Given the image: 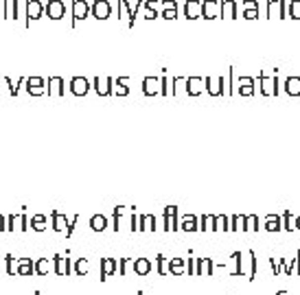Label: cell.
Returning a JSON list of instances; mask_svg holds the SVG:
<instances>
[{
	"label": "cell",
	"instance_id": "6da1fadb",
	"mask_svg": "<svg viewBox=\"0 0 300 295\" xmlns=\"http://www.w3.org/2000/svg\"><path fill=\"white\" fill-rule=\"evenodd\" d=\"M24 9H27V20H24V27H31L33 20H40L42 16H46V4L42 0H27L24 2Z\"/></svg>",
	"mask_w": 300,
	"mask_h": 295
},
{
	"label": "cell",
	"instance_id": "7a4b0ae2",
	"mask_svg": "<svg viewBox=\"0 0 300 295\" xmlns=\"http://www.w3.org/2000/svg\"><path fill=\"white\" fill-rule=\"evenodd\" d=\"M202 18L204 20L221 18V0H202Z\"/></svg>",
	"mask_w": 300,
	"mask_h": 295
},
{
	"label": "cell",
	"instance_id": "3957f363",
	"mask_svg": "<svg viewBox=\"0 0 300 295\" xmlns=\"http://www.w3.org/2000/svg\"><path fill=\"white\" fill-rule=\"evenodd\" d=\"M53 271H55V276H70V273H73V260H70L68 256L55 254L53 256Z\"/></svg>",
	"mask_w": 300,
	"mask_h": 295
},
{
	"label": "cell",
	"instance_id": "277c9868",
	"mask_svg": "<svg viewBox=\"0 0 300 295\" xmlns=\"http://www.w3.org/2000/svg\"><path fill=\"white\" fill-rule=\"evenodd\" d=\"M90 11H92V16L96 20H108L114 9H112L110 0H92V4H90Z\"/></svg>",
	"mask_w": 300,
	"mask_h": 295
},
{
	"label": "cell",
	"instance_id": "5b68a950",
	"mask_svg": "<svg viewBox=\"0 0 300 295\" xmlns=\"http://www.w3.org/2000/svg\"><path fill=\"white\" fill-rule=\"evenodd\" d=\"M27 230H29V217L24 212L7 217V232H27Z\"/></svg>",
	"mask_w": 300,
	"mask_h": 295
},
{
	"label": "cell",
	"instance_id": "8992f818",
	"mask_svg": "<svg viewBox=\"0 0 300 295\" xmlns=\"http://www.w3.org/2000/svg\"><path fill=\"white\" fill-rule=\"evenodd\" d=\"M92 85H94V92L99 96L114 94V79H112V77H94Z\"/></svg>",
	"mask_w": 300,
	"mask_h": 295
},
{
	"label": "cell",
	"instance_id": "52a82bcc",
	"mask_svg": "<svg viewBox=\"0 0 300 295\" xmlns=\"http://www.w3.org/2000/svg\"><path fill=\"white\" fill-rule=\"evenodd\" d=\"M116 273H119V260H114V258H101V273H99L101 282H108V278L116 276Z\"/></svg>",
	"mask_w": 300,
	"mask_h": 295
},
{
	"label": "cell",
	"instance_id": "ba28073f",
	"mask_svg": "<svg viewBox=\"0 0 300 295\" xmlns=\"http://www.w3.org/2000/svg\"><path fill=\"white\" fill-rule=\"evenodd\" d=\"M162 92V77H145L142 79V94L158 96Z\"/></svg>",
	"mask_w": 300,
	"mask_h": 295
},
{
	"label": "cell",
	"instance_id": "9c48e42d",
	"mask_svg": "<svg viewBox=\"0 0 300 295\" xmlns=\"http://www.w3.org/2000/svg\"><path fill=\"white\" fill-rule=\"evenodd\" d=\"M27 92L31 94V96H42V94H46V79H42V77H27Z\"/></svg>",
	"mask_w": 300,
	"mask_h": 295
},
{
	"label": "cell",
	"instance_id": "30bf717a",
	"mask_svg": "<svg viewBox=\"0 0 300 295\" xmlns=\"http://www.w3.org/2000/svg\"><path fill=\"white\" fill-rule=\"evenodd\" d=\"M68 90H70V94H73V96H86L90 92V81L86 77H73V79H70Z\"/></svg>",
	"mask_w": 300,
	"mask_h": 295
},
{
	"label": "cell",
	"instance_id": "8fae6325",
	"mask_svg": "<svg viewBox=\"0 0 300 295\" xmlns=\"http://www.w3.org/2000/svg\"><path fill=\"white\" fill-rule=\"evenodd\" d=\"M90 16V2L88 0H73V27L75 22H81Z\"/></svg>",
	"mask_w": 300,
	"mask_h": 295
},
{
	"label": "cell",
	"instance_id": "7c38bea8",
	"mask_svg": "<svg viewBox=\"0 0 300 295\" xmlns=\"http://www.w3.org/2000/svg\"><path fill=\"white\" fill-rule=\"evenodd\" d=\"M50 230L53 232H57V234H64L66 232V227H68V217L62 215V212H57V210H53L50 212Z\"/></svg>",
	"mask_w": 300,
	"mask_h": 295
},
{
	"label": "cell",
	"instance_id": "4fadbf2b",
	"mask_svg": "<svg viewBox=\"0 0 300 295\" xmlns=\"http://www.w3.org/2000/svg\"><path fill=\"white\" fill-rule=\"evenodd\" d=\"M46 16L50 20H62L66 16L64 0H48V2H46Z\"/></svg>",
	"mask_w": 300,
	"mask_h": 295
},
{
	"label": "cell",
	"instance_id": "5bb4252c",
	"mask_svg": "<svg viewBox=\"0 0 300 295\" xmlns=\"http://www.w3.org/2000/svg\"><path fill=\"white\" fill-rule=\"evenodd\" d=\"M66 88H64V79L62 77H48L46 79V94L50 99H55V96H64Z\"/></svg>",
	"mask_w": 300,
	"mask_h": 295
},
{
	"label": "cell",
	"instance_id": "9a60e30c",
	"mask_svg": "<svg viewBox=\"0 0 300 295\" xmlns=\"http://www.w3.org/2000/svg\"><path fill=\"white\" fill-rule=\"evenodd\" d=\"M184 90L189 96H200L206 90V83H204V79H200V77H189L186 79Z\"/></svg>",
	"mask_w": 300,
	"mask_h": 295
},
{
	"label": "cell",
	"instance_id": "2e32d148",
	"mask_svg": "<svg viewBox=\"0 0 300 295\" xmlns=\"http://www.w3.org/2000/svg\"><path fill=\"white\" fill-rule=\"evenodd\" d=\"M125 16H127V27L134 29V24H136L134 7H131L127 0H119V18H125Z\"/></svg>",
	"mask_w": 300,
	"mask_h": 295
},
{
	"label": "cell",
	"instance_id": "e0dca14e",
	"mask_svg": "<svg viewBox=\"0 0 300 295\" xmlns=\"http://www.w3.org/2000/svg\"><path fill=\"white\" fill-rule=\"evenodd\" d=\"M184 18L186 20L202 18V0H186L184 2Z\"/></svg>",
	"mask_w": 300,
	"mask_h": 295
},
{
	"label": "cell",
	"instance_id": "ac0fdd59",
	"mask_svg": "<svg viewBox=\"0 0 300 295\" xmlns=\"http://www.w3.org/2000/svg\"><path fill=\"white\" fill-rule=\"evenodd\" d=\"M131 269H134L136 276L147 278L151 273V269H154V264H151V260H147V258H136L134 264H131Z\"/></svg>",
	"mask_w": 300,
	"mask_h": 295
},
{
	"label": "cell",
	"instance_id": "d6986e66",
	"mask_svg": "<svg viewBox=\"0 0 300 295\" xmlns=\"http://www.w3.org/2000/svg\"><path fill=\"white\" fill-rule=\"evenodd\" d=\"M18 276H22V278L35 276V260L33 258H20L18 260Z\"/></svg>",
	"mask_w": 300,
	"mask_h": 295
},
{
	"label": "cell",
	"instance_id": "ffe728a7",
	"mask_svg": "<svg viewBox=\"0 0 300 295\" xmlns=\"http://www.w3.org/2000/svg\"><path fill=\"white\" fill-rule=\"evenodd\" d=\"M278 13V18H287L285 13V0H267V18H274Z\"/></svg>",
	"mask_w": 300,
	"mask_h": 295
},
{
	"label": "cell",
	"instance_id": "44dd1931",
	"mask_svg": "<svg viewBox=\"0 0 300 295\" xmlns=\"http://www.w3.org/2000/svg\"><path fill=\"white\" fill-rule=\"evenodd\" d=\"M156 230H158V219L154 215H140L138 232H156Z\"/></svg>",
	"mask_w": 300,
	"mask_h": 295
},
{
	"label": "cell",
	"instance_id": "7402d4cb",
	"mask_svg": "<svg viewBox=\"0 0 300 295\" xmlns=\"http://www.w3.org/2000/svg\"><path fill=\"white\" fill-rule=\"evenodd\" d=\"M162 4V18L165 20H175L177 18V2L175 0H160Z\"/></svg>",
	"mask_w": 300,
	"mask_h": 295
},
{
	"label": "cell",
	"instance_id": "603a6c76",
	"mask_svg": "<svg viewBox=\"0 0 300 295\" xmlns=\"http://www.w3.org/2000/svg\"><path fill=\"white\" fill-rule=\"evenodd\" d=\"M204 83H206V90H208V92H211L213 96L223 94V77H217V79L206 77V79H204Z\"/></svg>",
	"mask_w": 300,
	"mask_h": 295
},
{
	"label": "cell",
	"instance_id": "cb8c5ba5",
	"mask_svg": "<svg viewBox=\"0 0 300 295\" xmlns=\"http://www.w3.org/2000/svg\"><path fill=\"white\" fill-rule=\"evenodd\" d=\"M258 81H261V90H263V94H278V79L274 77V79H267L265 74H261L258 77Z\"/></svg>",
	"mask_w": 300,
	"mask_h": 295
},
{
	"label": "cell",
	"instance_id": "d4e9b609",
	"mask_svg": "<svg viewBox=\"0 0 300 295\" xmlns=\"http://www.w3.org/2000/svg\"><path fill=\"white\" fill-rule=\"evenodd\" d=\"M29 227L35 230V232H44L48 227V217L42 215V212H40V215H33L31 219H29Z\"/></svg>",
	"mask_w": 300,
	"mask_h": 295
},
{
	"label": "cell",
	"instance_id": "484cf974",
	"mask_svg": "<svg viewBox=\"0 0 300 295\" xmlns=\"http://www.w3.org/2000/svg\"><path fill=\"white\" fill-rule=\"evenodd\" d=\"M182 273H186V260L184 258H171L169 260V276L180 278Z\"/></svg>",
	"mask_w": 300,
	"mask_h": 295
},
{
	"label": "cell",
	"instance_id": "4316f807",
	"mask_svg": "<svg viewBox=\"0 0 300 295\" xmlns=\"http://www.w3.org/2000/svg\"><path fill=\"white\" fill-rule=\"evenodd\" d=\"M243 18L246 20L258 18V2L257 0H243Z\"/></svg>",
	"mask_w": 300,
	"mask_h": 295
},
{
	"label": "cell",
	"instance_id": "83f0119b",
	"mask_svg": "<svg viewBox=\"0 0 300 295\" xmlns=\"http://www.w3.org/2000/svg\"><path fill=\"white\" fill-rule=\"evenodd\" d=\"M90 230L92 232H105L108 230V217L105 215H92L90 217Z\"/></svg>",
	"mask_w": 300,
	"mask_h": 295
},
{
	"label": "cell",
	"instance_id": "f1b7e54d",
	"mask_svg": "<svg viewBox=\"0 0 300 295\" xmlns=\"http://www.w3.org/2000/svg\"><path fill=\"white\" fill-rule=\"evenodd\" d=\"M180 230L182 232H197V230H200V225H197V217L184 215L180 219Z\"/></svg>",
	"mask_w": 300,
	"mask_h": 295
},
{
	"label": "cell",
	"instance_id": "f546056e",
	"mask_svg": "<svg viewBox=\"0 0 300 295\" xmlns=\"http://www.w3.org/2000/svg\"><path fill=\"white\" fill-rule=\"evenodd\" d=\"M127 215V208L125 206H116L112 210V230L114 232H121V219Z\"/></svg>",
	"mask_w": 300,
	"mask_h": 295
},
{
	"label": "cell",
	"instance_id": "4dcf8cb0",
	"mask_svg": "<svg viewBox=\"0 0 300 295\" xmlns=\"http://www.w3.org/2000/svg\"><path fill=\"white\" fill-rule=\"evenodd\" d=\"M221 18H237V2L235 0H221Z\"/></svg>",
	"mask_w": 300,
	"mask_h": 295
},
{
	"label": "cell",
	"instance_id": "1f68e13d",
	"mask_svg": "<svg viewBox=\"0 0 300 295\" xmlns=\"http://www.w3.org/2000/svg\"><path fill=\"white\" fill-rule=\"evenodd\" d=\"M88 271H90V262H88V258H77V260H75V264H73V273H75V276L84 278Z\"/></svg>",
	"mask_w": 300,
	"mask_h": 295
},
{
	"label": "cell",
	"instance_id": "d6a6232c",
	"mask_svg": "<svg viewBox=\"0 0 300 295\" xmlns=\"http://www.w3.org/2000/svg\"><path fill=\"white\" fill-rule=\"evenodd\" d=\"M114 85H116V90H114L116 96H127V94H129V77L114 79Z\"/></svg>",
	"mask_w": 300,
	"mask_h": 295
},
{
	"label": "cell",
	"instance_id": "836d02e7",
	"mask_svg": "<svg viewBox=\"0 0 300 295\" xmlns=\"http://www.w3.org/2000/svg\"><path fill=\"white\" fill-rule=\"evenodd\" d=\"M4 271H7V276H18V260L13 254H7L4 256Z\"/></svg>",
	"mask_w": 300,
	"mask_h": 295
},
{
	"label": "cell",
	"instance_id": "e575fe53",
	"mask_svg": "<svg viewBox=\"0 0 300 295\" xmlns=\"http://www.w3.org/2000/svg\"><path fill=\"white\" fill-rule=\"evenodd\" d=\"M156 271L160 278L169 276V258H165L162 254H158V258H156Z\"/></svg>",
	"mask_w": 300,
	"mask_h": 295
},
{
	"label": "cell",
	"instance_id": "d590c367",
	"mask_svg": "<svg viewBox=\"0 0 300 295\" xmlns=\"http://www.w3.org/2000/svg\"><path fill=\"white\" fill-rule=\"evenodd\" d=\"M48 271H50V262L46 260V258H40V260H35V276L44 278V276H48Z\"/></svg>",
	"mask_w": 300,
	"mask_h": 295
},
{
	"label": "cell",
	"instance_id": "8d00e7d4",
	"mask_svg": "<svg viewBox=\"0 0 300 295\" xmlns=\"http://www.w3.org/2000/svg\"><path fill=\"white\" fill-rule=\"evenodd\" d=\"M4 83L9 85V92H11V96H18L20 94V85H27V77H20L16 83H13L9 77H4Z\"/></svg>",
	"mask_w": 300,
	"mask_h": 295
},
{
	"label": "cell",
	"instance_id": "74e56055",
	"mask_svg": "<svg viewBox=\"0 0 300 295\" xmlns=\"http://www.w3.org/2000/svg\"><path fill=\"white\" fill-rule=\"evenodd\" d=\"M285 90H287L292 96H298L300 94V79L298 77H289L285 81Z\"/></svg>",
	"mask_w": 300,
	"mask_h": 295
},
{
	"label": "cell",
	"instance_id": "f35d334b",
	"mask_svg": "<svg viewBox=\"0 0 300 295\" xmlns=\"http://www.w3.org/2000/svg\"><path fill=\"white\" fill-rule=\"evenodd\" d=\"M160 0H147L145 2V20H156L158 18V13H156V4H158Z\"/></svg>",
	"mask_w": 300,
	"mask_h": 295
},
{
	"label": "cell",
	"instance_id": "ab89813d",
	"mask_svg": "<svg viewBox=\"0 0 300 295\" xmlns=\"http://www.w3.org/2000/svg\"><path fill=\"white\" fill-rule=\"evenodd\" d=\"M239 83H241V88H239V92H241L243 96H248V94H252V92H254V79L241 77V79H239Z\"/></svg>",
	"mask_w": 300,
	"mask_h": 295
},
{
	"label": "cell",
	"instance_id": "60d3db41",
	"mask_svg": "<svg viewBox=\"0 0 300 295\" xmlns=\"http://www.w3.org/2000/svg\"><path fill=\"white\" fill-rule=\"evenodd\" d=\"M287 18H292V20H300V0H292V2H289Z\"/></svg>",
	"mask_w": 300,
	"mask_h": 295
},
{
	"label": "cell",
	"instance_id": "b9f144b4",
	"mask_svg": "<svg viewBox=\"0 0 300 295\" xmlns=\"http://www.w3.org/2000/svg\"><path fill=\"white\" fill-rule=\"evenodd\" d=\"M9 18H13V20H18V18H20L18 0H9Z\"/></svg>",
	"mask_w": 300,
	"mask_h": 295
},
{
	"label": "cell",
	"instance_id": "7bdbcfd3",
	"mask_svg": "<svg viewBox=\"0 0 300 295\" xmlns=\"http://www.w3.org/2000/svg\"><path fill=\"white\" fill-rule=\"evenodd\" d=\"M138 223H140V215H136V210H131V217H129V230H131V232H138Z\"/></svg>",
	"mask_w": 300,
	"mask_h": 295
},
{
	"label": "cell",
	"instance_id": "ee69618b",
	"mask_svg": "<svg viewBox=\"0 0 300 295\" xmlns=\"http://www.w3.org/2000/svg\"><path fill=\"white\" fill-rule=\"evenodd\" d=\"M129 258H119V276H127V269H129Z\"/></svg>",
	"mask_w": 300,
	"mask_h": 295
},
{
	"label": "cell",
	"instance_id": "f6af8a7d",
	"mask_svg": "<svg viewBox=\"0 0 300 295\" xmlns=\"http://www.w3.org/2000/svg\"><path fill=\"white\" fill-rule=\"evenodd\" d=\"M77 221H79V217L75 215V219L68 223V227H66V232H64V236H66V238H70V236H73V232H75V225H77Z\"/></svg>",
	"mask_w": 300,
	"mask_h": 295
},
{
	"label": "cell",
	"instance_id": "bcb514c9",
	"mask_svg": "<svg viewBox=\"0 0 300 295\" xmlns=\"http://www.w3.org/2000/svg\"><path fill=\"white\" fill-rule=\"evenodd\" d=\"M186 273H189V276H195V260H193V258L186 260Z\"/></svg>",
	"mask_w": 300,
	"mask_h": 295
},
{
	"label": "cell",
	"instance_id": "7dc6e473",
	"mask_svg": "<svg viewBox=\"0 0 300 295\" xmlns=\"http://www.w3.org/2000/svg\"><path fill=\"white\" fill-rule=\"evenodd\" d=\"M228 219L226 217H217V230H228Z\"/></svg>",
	"mask_w": 300,
	"mask_h": 295
},
{
	"label": "cell",
	"instance_id": "c3c4849f",
	"mask_svg": "<svg viewBox=\"0 0 300 295\" xmlns=\"http://www.w3.org/2000/svg\"><path fill=\"white\" fill-rule=\"evenodd\" d=\"M265 227H267V230H278V221H276V219H269Z\"/></svg>",
	"mask_w": 300,
	"mask_h": 295
},
{
	"label": "cell",
	"instance_id": "681fc988",
	"mask_svg": "<svg viewBox=\"0 0 300 295\" xmlns=\"http://www.w3.org/2000/svg\"><path fill=\"white\" fill-rule=\"evenodd\" d=\"M4 230H7V223H4V217L0 215V232H4Z\"/></svg>",
	"mask_w": 300,
	"mask_h": 295
},
{
	"label": "cell",
	"instance_id": "f907efd6",
	"mask_svg": "<svg viewBox=\"0 0 300 295\" xmlns=\"http://www.w3.org/2000/svg\"><path fill=\"white\" fill-rule=\"evenodd\" d=\"M33 295H40V291H35V293H33Z\"/></svg>",
	"mask_w": 300,
	"mask_h": 295
}]
</instances>
